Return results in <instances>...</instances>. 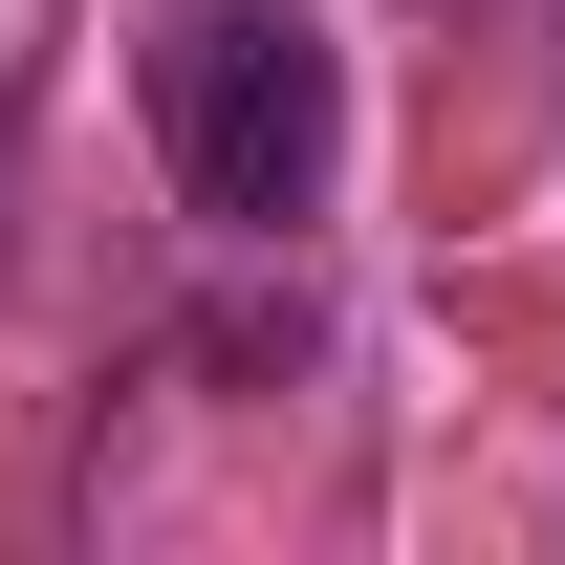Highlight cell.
Wrapping results in <instances>:
<instances>
[{
    "instance_id": "6da1fadb",
    "label": "cell",
    "mask_w": 565,
    "mask_h": 565,
    "mask_svg": "<svg viewBox=\"0 0 565 565\" xmlns=\"http://www.w3.org/2000/svg\"><path fill=\"white\" fill-rule=\"evenodd\" d=\"M131 109H152L174 217H217V239H305L327 174H349V44H327V0H152Z\"/></svg>"
}]
</instances>
